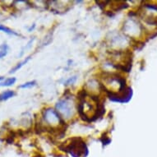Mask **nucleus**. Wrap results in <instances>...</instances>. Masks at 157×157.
<instances>
[{"mask_svg":"<svg viewBox=\"0 0 157 157\" xmlns=\"http://www.w3.org/2000/svg\"><path fill=\"white\" fill-rule=\"evenodd\" d=\"M59 148L70 153L72 157H86L89 153L86 142L79 136L70 138L67 142L60 145Z\"/></svg>","mask_w":157,"mask_h":157,"instance_id":"1","label":"nucleus"},{"mask_svg":"<svg viewBox=\"0 0 157 157\" xmlns=\"http://www.w3.org/2000/svg\"><path fill=\"white\" fill-rule=\"evenodd\" d=\"M106 95L108 98L113 102H117V103L125 104L128 103L132 99V90L131 87H126L124 90H120L117 93L113 92H106Z\"/></svg>","mask_w":157,"mask_h":157,"instance_id":"2","label":"nucleus"},{"mask_svg":"<svg viewBox=\"0 0 157 157\" xmlns=\"http://www.w3.org/2000/svg\"><path fill=\"white\" fill-rule=\"evenodd\" d=\"M43 118H44V121L46 122L47 124H49V125H52V124L62 125V124H66L63 120L59 112L51 108L46 109L43 111Z\"/></svg>","mask_w":157,"mask_h":157,"instance_id":"3","label":"nucleus"},{"mask_svg":"<svg viewBox=\"0 0 157 157\" xmlns=\"http://www.w3.org/2000/svg\"><path fill=\"white\" fill-rule=\"evenodd\" d=\"M56 109L66 118L71 117L72 114V106L68 101V97L65 98V100H61L59 101L56 104Z\"/></svg>","mask_w":157,"mask_h":157,"instance_id":"4","label":"nucleus"},{"mask_svg":"<svg viewBox=\"0 0 157 157\" xmlns=\"http://www.w3.org/2000/svg\"><path fill=\"white\" fill-rule=\"evenodd\" d=\"M15 95V92L13 90H8L0 94V101H6L13 98Z\"/></svg>","mask_w":157,"mask_h":157,"instance_id":"5","label":"nucleus"},{"mask_svg":"<svg viewBox=\"0 0 157 157\" xmlns=\"http://www.w3.org/2000/svg\"><path fill=\"white\" fill-rule=\"evenodd\" d=\"M31 59V56L27 57V58H26V59H24L23 61H21V62L18 63L16 65L15 67H13V69L11 70L10 72H9V73H14L15 72H17V71H18L19 69H21V67H23L24 65L26 64L27 63L29 62V60Z\"/></svg>","mask_w":157,"mask_h":157,"instance_id":"6","label":"nucleus"},{"mask_svg":"<svg viewBox=\"0 0 157 157\" xmlns=\"http://www.w3.org/2000/svg\"><path fill=\"white\" fill-rule=\"evenodd\" d=\"M0 31H3L4 33L8 34V35H10V36H19L20 35L18 33H17L16 31H13L12 29L8 28L7 26H3V25H0Z\"/></svg>","mask_w":157,"mask_h":157,"instance_id":"7","label":"nucleus"},{"mask_svg":"<svg viewBox=\"0 0 157 157\" xmlns=\"http://www.w3.org/2000/svg\"><path fill=\"white\" fill-rule=\"evenodd\" d=\"M8 45L7 44H3L0 45V59L5 57L8 53Z\"/></svg>","mask_w":157,"mask_h":157,"instance_id":"8","label":"nucleus"},{"mask_svg":"<svg viewBox=\"0 0 157 157\" xmlns=\"http://www.w3.org/2000/svg\"><path fill=\"white\" fill-rule=\"evenodd\" d=\"M16 81L17 79L15 77H10V78L6 79L3 82H0V86H11L16 82Z\"/></svg>","mask_w":157,"mask_h":157,"instance_id":"9","label":"nucleus"},{"mask_svg":"<svg viewBox=\"0 0 157 157\" xmlns=\"http://www.w3.org/2000/svg\"><path fill=\"white\" fill-rule=\"evenodd\" d=\"M36 85V81H31V82H27L26 83H23L22 85H21L19 86V88L21 89H28V88H31L35 86Z\"/></svg>","mask_w":157,"mask_h":157,"instance_id":"10","label":"nucleus"},{"mask_svg":"<svg viewBox=\"0 0 157 157\" xmlns=\"http://www.w3.org/2000/svg\"><path fill=\"white\" fill-rule=\"evenodd\" d=\"M101 141L104 146H107V145H109L111 142V139L109 137H108V136H106V134H103V135L101 136Z\"/></svg>","mask_w":157,"mask_h":157,"instance_id":"11","label":"nucleus"},{"mask_svg":"<svg viewBox=\"0 0 157 157\" xmlns=\"http://www.w3.org/2000/svg\"><path fill=\"white\" fill-rule=\"evenodd\" d=\"M76 81H77V76H73V77H69L67 81H65L64 82V85L65 86H68V85H72V84H74L76 82Z\"/></svg>","mask_w":157,"mask_h":157,"instance_id":"12","label":"nucleus"},{"mask_svg":"<svg viewBox=\"0 0 157 157\" xmlns=\"http://www.w3.org/2000/svg\"><path fill=\"white\" fill-rule=\"evenodd\" d=\"M34 40H35V39H34V38L31 39V40H30V41H29L28 43H27V44H26V46H25L23 48V49H21V54H19V57H21V55L23 54V53H24V51H25V50H26V49H29V48H31V44H32V43H33V41H34Z\"/></svg>","mask_w":157,"mask_h":157,"instance_id":"13","label":"nucleus"},{"mask_svg":"<svg viewBox=\"0 0 157 157\" xmlns=\"http://www.w3.org/2000/svg\"><path fill=\"white\" fill-rule=\"evenodd\" d=\"M35 26H36V25H35V24H34L33 26H31V27H30V28L28 29V31H29V32H31V30H33V29L35 28Z\"/></svg>","mask_w":157,"mask_h":157,"instance_id":"14","label":"nucleus"},{"mask_svg":"<svg viewBox=\"0 0 157 157\" xmlns=\"http://www.w3.org/2000/svg\"><path fill=\"white\" fill-rule=\"evenodd\" d=\"M2 80H3V77H0V82Z\"/></svg>","mask_w":157,"mask_h":157,"instance_id":"15","label":"nucleus"}]
</instances>
